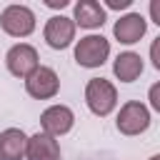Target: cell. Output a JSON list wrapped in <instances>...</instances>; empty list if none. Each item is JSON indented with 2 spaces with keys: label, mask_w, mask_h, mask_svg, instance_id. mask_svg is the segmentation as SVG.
Listing matches in <instances>:
<instances>
[{
  "label": "cell",
  "mask_w": 160,
  "mask_h": 160,
  "mask_svg": "<svg viewBox=\"0 0 160 160\" xmlns=\"http://www.w3.org/2000/svg\"><path fill=\"white\" fill-rule=\"evenodd\" d=\"M158 90H160V85H152L150 88V105L155 110H160V95H158Z\"/></svg>",
  "instance_id": "cell-14"
},
{
  "label": "cell",
  "mask_w": 160,
  "mask_h": 160,
  "mask_svg": "<svg viewBox=\"0 0 160 160\" xmlns=\"http://www.w3.org/2000/svg\"><path fill=\"white\" fill-rule=\"evenodd\" d=\"M75 25L80 28H88V30H95L105 22V8L95 0H80L75 5V18H72Z\"/></svg>",
  "instance_id": "cell-12"
},
{
  "label": "cell",
  "mask_w": 160,
  "mask_h": 160,
  "mask_svg": "<svg viewBox=\"0 0 160 160\" xmlns=\"http://www.w3.org/2000/svg\"><path fill=\"white\" fill-rule=\"evenodd\" d=\"M85 102H88V108H90L92 115L105 118V115H110V112L115 110V105H118V90H115V85H112L110 80H105V78H92V80H88V85H85Z\"/></svg>",
  "instance_id": "cell-1"
},
{
  "label": "cell",
  "mask_w": 160,
  "mask_h": 160,
  "mask_svg": "<svg viewBox=\"0 0 160 160\" xmlns=\"http://www.w3.org/2000/svg\"><path fill=\"white\" fill-rule=\"evenodd\" d=\"M45 42L52 48V50H65L72 40H75V22L72 18H65V15H52L48 22H45Z\"/></svg>",
  "instance_id": "cell-7"
},
{
  "label": "cell",
  "mask_w": 160,
  "mask_h": 160,
  "mask_svg": "<svg viewBox=\"0 0 160 160\" xmlns=\"http://www.w3.org/2000/svg\"><path fill=\"white\" fill-rule=\"evenodd\" d=\"M45 5H48V8H65V5H68V0H48Z\"/></svg>",
  "instance_id": "cell-17"
},
{
  "label": "cell",
  "mask_w": 160,
  "mask_h": 160,
  "mask_svg": "<svg viewBox=\"0 0 160 160\" xmlns=\"http://www.w3.org/2000/svg\"><path fill=\"white\" fill-rule=\"evenodd\" d=\"M158 45H160V38H158V40L152 42V48H150V55H152V65H155V68L160 70V60H158Z\"/></svg>",
  "instance_id": "cell-16"
},
{
  "label": "cell",
  "mask_w": 160,
  "mask_h": 160,
  "mask_svg": "<svg viewBox=\"0 0 160 160\" xmlns=\"http://www.w3.org/2000/svg\"><path fill=\"white\" fill-rule=\"evenodd\" d=\"M115 125L122 135H140L150 128V110L140 100H130L120 108Z\"/></svg>",
  "instance_id": "cell-5"
},
{
  "label": "cell",
  "mask_w": 160,
  "mask_h": 160,
  "mask_svg": "<svg viewBox=\"0 0 160 160\" xmlns=\"http://www.w3.org/2000/svg\"><path fill=\"white\" fill-rule=\"evenodd\" d=\"M150 160H160V155H152V158H150Z\"/></svg>",
  "instance_id": "cell-19"
},
{
  "label": "cell",
  "mask_w": 160,
  "mask_h": 160,
  "mask_svg": "<svg viewBox=\"0 0 160 160\" xmlns=\"http://www.w3.org/2000/svg\"><path fill=\"white\" fill-rule=\"evenodd\" d=\"M0 28L12 38H28L35 30V12L25 5H8L0 12Z\"/></svg>",
  "instance_id": "cell-3"
},
{
  "label": "cell",
  "mask_w": 160,
  "mask_h": 160,
  "mask_svg": "<svg viewBox=\"0 0 160 160\" xmlns=\"http://www.w3.org/2000/svg\"><path fill=\"white\" fill-rule=\"evenodd\" d=\"M130 2H132V0H108V8H112V10H125V8H130Z\"/></svg>",
  "instance_id": "cell-15"
},
{
  "label": "cell",
  "mask_w": 160,
  "mask_h": 160,
  "mask_svg": "<svg viewBox=\"0 0 160 160\" xmlns=\"http://www.w3.org/2000/svg\"><path fill=\"white\" fill-rule=\"evenodd\" d=\"M145 30H148V20L140 12H128V15H122L115 22L112 35L122 45H132V42H140V38L145 35Z\"/></svg>",
  "instance_id": "cell-9"
},
{
  "label": "cell",
  "mask_w": 160,
  "mask_h": 160,
  "mask_svg": "<svg viewBox=\"0 0 160 160\" xmlns=\"http://www.w3.org/2000/svg\"><path fill=\"white\" fill-rule=\"evenodd\" d=\"M112 72H115V78H118L120 82H132V80H138L140 72H142V58H140L138 52H132V50L120 52V55L115 58V62H112Z\"/></svg>",
  "instance_id": "cell-13"
},
{
  "label": "cell",
  "mask_w": 160,
  "mask_h": 160,
  "mask_svg": "<svg viewBox=\"0 0 160 160\" xmlns=\"http://www.w3.org/2000/svg\"><path fill=\"white\" fill-rule=\"evenodd\" d=\"M150 12H152V18H155V22L160 25V10H158V2H152V5H150Z\"/></svg>",
  "instance_id": "cell-18"
},
{
  "label": "cell",
  "mask_w": 160,
  "mask_h": 160,
  "mask_svg": "<svg viewBox=\"0 0 160 160\" xmlns=\"http://www.w3.org/2000/svg\"><path fill=\"white\" fill-rule=\"evenodd\" d=\"M28 135L20 128H8L0 132V160H22Z\"/></svg>",
  "instance_id": "cell-11"
},
{
  "label": "cell",
  "mask_w": 160,
  "mask_h": 160,
  "mask_svg": "<svg viewBox=\"0 0 160 160\" xmlns=\"http://www.w3.org/2000/svg\"><path fill=\"white\" fill-rule=\"evenodd\" d=\"M25 158L28 160H60V145L55 138L45 132H35L32 138H28Z\"/></svg>",
  "instance_id": "cell-10"
},
{
  "label": "cell",
  "mask_w": 160,
  "mask_h": 160,
  "mask_svg": "<svg viewBox=\"0 0 160 160\" xmlns=\"http://www.w3.org/2000/svg\"><path fill=\"white\" fill-rule=\"evenodd\" d=\"M5 65H8V70H10L15 78H28V75L40 65V62H38V50H35L32 45H28V42H18V45H12V48L8 50Z\"/></svg>",
  "instance_id": "cell-6"
},
{
  "label": "cell",
  "mask_w": 160,
  "mask_h": 160,
  "mask_svg": "<svg viewBox=\"0 0 160 160\" xmlns=\"http://www.w3.org/2000/svg\"><path fill=\"white\" fill-rule=\"evenodd\" d=\"M75 122V115L68 105H50L48 110H42L40 115V125H42V132L50 135V138H58V135H65L70 132Z\"/></svg>",
  "instance_id": "cell-8"
},
{
  "label": "cell",
  "mask_w": 160,
  "mask_h": 160,
  "mask_svg": "<svg viewBox=\"0 0 160 160\" xmlns=\"http://www.w3.org/2000/svg\"><path fill=\"white\" fill-rule=\"evenodd\" d=\"M25 90L30 98L35 100H50L58 95L60 90V78L52 68H45V65H38L28 78H25Z\"/></svg>",
  "instance_id": "cell-4"
},
{
  "label": "cell",
  "mask_w": 160,
  "mask_h": 160,
  "mask_svg": "<svg viewBox=\"0 0 160 160\" xmlns=\"http://www.w3.org/2000/svg\"><path fill=\"white\" fill-rule=\"evenodd\" d=\"M110 55V42L102 35H85L75 45V62L80 68H100Z\"/></svg>",
  "instance_id": "cell-2"
}]
</instances>
